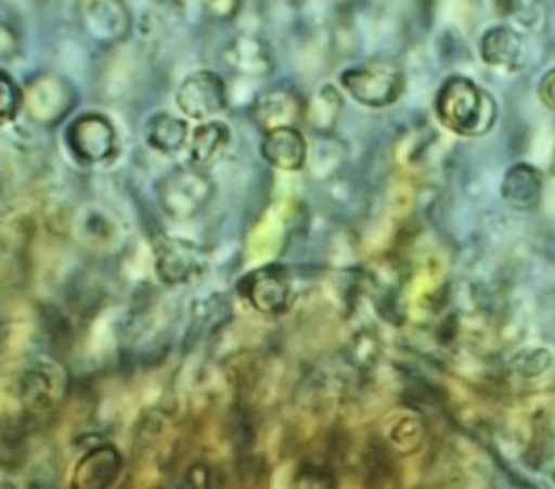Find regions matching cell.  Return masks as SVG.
Returning <instances> with one entry per match:
<instances>
[{"label":"cell","mask_w":555,"mask_h":489,"mask_svg":"<svg viewBox=\"0 0 555 489\" xmlns=\"http://www.w3.org/2000/svg\"><path fill=\"white\" fill-rule=\"evenodd\" d=\"M480 59L489 67L516 72L525 61V42L512 27H489L480 38Z\"/></svg>","instance_id":"7c38bea8"},{"label":"cell","mask_w":555,"mask_h":489,"mask_svg":"<svg viewBox=\"0 0 555 489\" xmlns=\"http://www.w3.org/2000/svg\"><path fill=\"white\" fill-rule=\"evenodd\" d=\"M554 364V357L550 350L545 348H527V350H520L516 355V359L512 361V369L516 371L518 377H525V379H534V377H541L545 375Z\"/></svg>","instance_id":"603a6c76"},{"label":"cell","mask_w":555,"mask_h":489,"mask_svg":"<svg viewBox=\"0 0 555 489\" xmlns=\"http://www.w3.org/2000/svg\"><path fill=\"white\" fill-rule=\"evenodd\" d=\"M140 2H146V4H151V2H158V0H140Z\"/></svg>","instance_id":"f546056e"},{"label":"cell","mask_w":555,"mask_h":489,"mask_svg":"<svg viewBox=\"0 0 555 489\" xmlns=\"http://www.w3.org/2000/svg\"><path fill=\"white\" fill-rule=\"evenodd\" d=\"M298 484L302 488H333L335 477L325 464L304 463L298 468Z\"/></svg>","instance_id":"484cf974"},{"label":"cell","mask_w":555,"mask_h":489,"mask_svg":"<svg viewBox=\"0 0 555 489\" xmlns=\"http://www.w3.org/2000/svg\"><path fill=\"white\" fill-rule=\"evenodd\" d=\"M302 99L287 86H278L258 96L254 104V119L264 131L292 128L302 117Z\"/></svg>","instance_id":"8fae6325"},{"label":"cell","mask_w":555,"mask_h":489,"mask_svg":"<svg viewBox=\"0 0 555 489\" xmlns=\"http://www.w3.org/2000/svg\"><path fill=\"white\" fill-rule=\"evenodd\" d=\"M425 439V427L421 423L418 416H402L398 419L391 429H389V436H387V443L396 450V452H402V454H412L421 448Z\"/></svg>","instance_id":"44dd1931"},{"label":"cell","mask_w":555,"mask_h":489,"mask_svg":"<svg viewBox=\"0 0 555 489\" xmlns=\"http://www.w3.org/2000/svg\"><path fill=\"white\" fill-rule=\"evenodd\" d=\"M341 111V96L333 86H323L308 106V121L314 129L327 131L335 126Z\"/></svg>","instance_id":"ffe728a7"},{"label":"cell","mask_w":555,"mask_h":489,"mask_svg":"<svg viewBox=\"0 0 555 489\" xmlns=\"http://www.w3.org/2000/svg\"><path fill=\"white\" fill-rule=\"evenodd\" d=\"M65 144L79 163L101 165L119 153L115 126L99 113H88L74 119L65 129Z\"/></svg>","instance_id":"277c9868"},{"label":"cell","mask_w":555,"mask_h":489,"mask_svg":"<svg viewBox=\"0 0 555 489\" xmlns=\"http://www.w3.org/2000/svg\"><path fill=\"white\" fill-rule=\"evenodd\" d=\"M158 429H160V425H158V423H156V419H154V429H152V434H156ZM151 441L152 443H156V441H158V438H156V436H152Z\"/></svg>","instance_id":"f1b7e54d"},{"label":"cell","mask_w":555,"mask_h":489,"mask_svg":"<svg viewBox=\"0 0 555 489\" xmlns=\"http://www.w3.org/2000/svg\"><path fill=\"white\" fill-rule=\"evenodd\" d=\"M146 138L154 151L163 155H177L188 140V126L185 121L177 119L173 115L158 113L149 121Z\"/></svg>","instance_id":"2e32d148"},{"label":"cell","mask_w":555,"mask_h":489,"mask_svg":"<svg viewBox=\"0 0 555 489\" xmlns=\"http://www.w3.org/2000/svg\"><path fill=\"white\" fill-rule=\"evenodd\" d=\"M240 4L242 0H181V9L201 22H229Z\"/></svg>","instance_id":"7402d4cb"},{"label":"cell","mask_w":555,"mask_h":489,"mask_svg":"<svg viewBox=\"0 0 555 489\" xmlns=\"http://www.w3.org/2000/svg\"><path fill=\"white\" fill-rule=\"evenodd\" d=\"M500 13L505 17H514V22L522 26L537 24V7L532 0H495Z\"/></svg>","instance_id":"d4e9b609"},{"label":"cell","mask_w":555,"mask_h":489,"mask_svg":"<svg viewBox=\"0 0 555 489\" xmlns=\"http://www.w3.org/2000/svg\"><path fill=\"white\" fill-rule=\"evenodd\" d=\"M543 173L529 163H516L505 171L502 198L516 210H532L541 203Z\"/></svg>","instance_id":"5bb4252c"},{"label":"cell","mask_w":555,"mask_h":489,"mask_svg":"<svg viewBox=\"0 0 555 489\" xmlns=\"http://www.w3.org/2000/svg\"><path fill=\"white\" fill-rule=\"evenodd\" d=\"M237 289L254 310L267 317L283 314L292 303L289 273L285 271V267L279 265L254 269L240 280Z\"/></svg>","instance_id":"5b68a950"},{"label":"cell","mask_w":555,"mask_h":489,"mask_svg":"<svg viewBox=\"0 0 555 489\" xmlns=\"http://www.w3.org/2000/svg\"><path fill=\"white\" fill-rule=\"evenodd\" d=\"M185 484L190 488H210L212 484V471L208 464L198 463L188 468V475H185Z\"/></svg>","instance_id":"4316f807"},{"label":"cell","mask_w":555,"mask_h":489,"mask_svg":"<svg viewBox=\"0 0 555 489\" xmlns=\"http://www.w3.org/2000/svg\"><path fill=\"white\" fill-rule=\"evenodd\" d=\"M393 448L387 441H371L364 463H366V481L371 488H383L393 484L396 479V463Z\"/></svg>","instance_id":"d6986e66"},{"label":"cell","mask_w":555,"mask_h":489,"mask_svg":"<svg viewBox=\"0 0 555 489\" xmlns=\"http://www.w3.org/2000/svg\"><path fill=\"white\" fill-rule=\"evenodd\" d=\"M121 471H124V456L115 446L111 443L94 446L77 461L74 477H72V488H111L117 484Z\"/></svg>","instance_id":"9c48e42d"},{"label":"cell","mask_w":555,"mask_h":489,"mask_svg":"<svg viewBox=\"0 0 555 489\" xmlns=\"http://www.w3.org/2000/svg\"><path fill=\"white\" fill-rule=\"evenodd\" d=\"M79 22L96 42H117L129 34V13L121 0H79Z\"/></svg>","instance_id":"ba28073f"},{"label":"cell","mask_w":555,"mask_h":489,"mask_svg":"<svg viewBox=\"0 0 555 489\" xmlns=\"http://www.w3.org/2000/svg\"><path fill=\"white\" fill-rule=\"evenodd\" d=\"M262 156L281 171H300L308 156V146L300 129L278 128L264 133Z\"/></svg>","instance_id":"4fadbf2b"},{"label":"cell","mask_w":555,"mask_h":489,"mask_svg":"<svg viewBox=\"0 0 555 489\" xmlns=\"http://www.w3.org/2000/svg\"><path fill=\"white\" fill-rule=\"evenodd\" d=\"M229 144V128L221 121H208L194 131L192 136V163L204 167L212 163L217 156L225 151Z\"/></svg>","instance_id":"ac0fdd59"},{"label":"cell","mask_w":555,"mask_h":489,"mask_svg":"<svg viewBox=\"0 0 555 489\" xmlns=\"http://www.w3.org/2000/svg\"><path fill=\"white\" fill-rule=\"evenodd\" d=\"M29 115L44 126L63 121L76 104L72 86L56 76H40L31 79L26 96Z\"/></svg>","instance_id":"52a82bcc"},{"label":"cell","mask_w":555,"mask_h":489,"mask_svg":"<svg viewBox=\"0 0 555 489\" xmlns=\"http://www.w3.org/2000/svg\"><path fill=\"white\" fill-rule=\"evenodd\" d=\"M177 104L190 119H212L228 106L225 81L215 72H196L181 81Z\"/></svg>","instance_id":"8992f818"},{"label":"cell","mask_w":555,"mask_h":489,"mask_svg":"<svg viewBox=\"0 0 555 489\" xmlns=\"http://www.w3.org/2000/svg\"><path fill=\"white\" fill-rule=\"evenodd\" d=\"M225 56H228L229 65L240 74L262 76V74L271 72V54L260 40L240 38V40L231 42Z\"/></svg>","instance_id":"e0dca14e"},{"label":"cell","mask_w":555,"mask_h":489,"mask_svg":"<svg viewBox=\"0 0 555 489\" xmlns=\"http://www.w3.org/2000/svg\"><path fill=\"white\" fill-rule=\"evenodd\" d=\"M539 99L555 113V69H550L539 81Z\"/></svg>","instance_id":"83f0119b"},{"label":"cell","mask_w":555,"mask_h":489,"mask_svg":"<svg viewBox=\"0 0 555 489\" xmlns=\"http://www.w3.org/2000/svg\"><path fill=\"white\" fill-rule=\"evenodd\" d=\"M201 248L190 242L167 240L156 250V275L163 284L185 285L203 273Z\"/></svg>","instance_id":"30bf717a"},{"label":"cell","mask_w":555,"mask_h":489,"mask_svg":"<svg viewBox=\"0 0 555 489\" xmlns=\"http://www.w3.org/2000/svg\"><path fill=\"white\" fill-rule=\"evenodd\" d=\"M20 400L24 404L29 416H40L44 412L51 411L54 407V379L51 373L44 371V366H36L24 373L20 379Z\"/></svg>","instance_id":"9a60e30c"},{"label":"cell","mask_w":555,"mask_h":489,"mask_svg":"<svg viewBox=\"0 0 555 489\" xmlns=\"http://www.w3.org/2000/svg\"><path fill=\"white\" fill-rule=\"evenodd\" d=\"M215 196V185L203 169L176 167L158 183V201L163 210L176 221L198 217Z\"/></svg>","instance_id":"7a4b0ae2"},{"label":"cell","mask_w":555,"mask_h":489,"mask_svg":"<svg viewBox=\"0 0 555 489\" xmlns=\"http://www.w3.org/2000/svg\"><path fill=\"white\" fill-rule=\"evenodd\" d=\"M339 81L356 103L371 108H385L398 103L405 90L404 72L389 61H375L346 69Z\"/></svg>","instance_id":"3957f363"},{"label":"cell","mask_w":555,"mask_h":489,"mask_svg":"<svg viewBox=\"0 0 555 489\" xmlns=\"http://www.w3.org/2000/svg\"><path fill=\"white\" fill-rule=\"evenodd\" d=\"M24 103H26L24 92L17 88V83L11 79L7 72H2V78H0V111H2V119L4 121H13Z\"/></svg>","instance_id":"cb8c5ba5"},{"label":"cell","mask_w":555,"mask_h":489,"mask_svg":"<svg viewBox=\"0 0 555 489\" xmlns=\"http://www.w3.org/2000/svg\"><path fill=\"white\" fill-rule=\"evenodd\" d=\"M435 115L443 128L464 138L489 133L498 119V106L489 92L473 79L454 76L443 81L435 96Z\"/></svg>","instance_id":"6da1fadb"}]
</instances>
